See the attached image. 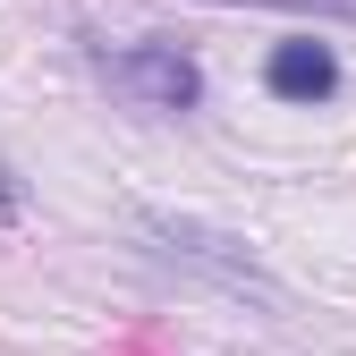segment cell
<instances>
[{"mask_svg":"<svg viewBox=\"0 0 356 356\" xmlns=\"http://www.w3.org/2000/svg\"><path fill=\"white\" fill-rule=\"evenodd\" d=\"M102 85L127 94L136 111H195L204 102V68L178 51V42H119V51H94Z\"/></svg>","mask_w":356,"mask_h":356,"instance_id":"6da1fadb","label":"cell"},{"mask_svg":"<svg viewBox=\"0 0 356 356\" xmlns=\"http://www.w3.org/2000/svg\"><path fill=\"white\" fill-rule=\"evenodd\" d=\"M145 238L170 254V263H187V272H204V280H220V289H254V297H280L272 289V272L238 246V238H220V229H204V220H170V212H145Z\"/></svg>","mask_w":356,"mask_h":356,"instance_id":"7a4b0ae2","label":"cell"},{"mask_svg":"<svg viewBox=\"0 0 356 356\" xmlns=\"http://www.w3.org/2000/svg\"><path fill=\"white\" fill-rule=\"evenodd\" d=\"M263 85H272L280 102H331L339 94V51L323 34H289V42H272V60H263Z\"/></svg>","mask_w":356,"mask_h":356,"instance_id":"3957f363","label":"cell"}]
</instances>
